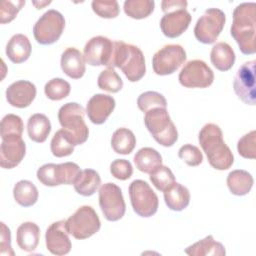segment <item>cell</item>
I'll return each instance as SVG.
<instances>
[{
    "instance_id": "obj_12",
    "label": "cell",
    "mask_w": 256,
    "mask_h": 256,
    "mask_svg": "<svg viewBox=\"0 0 256 256\" xmlns=\"http://www.w3.org/2000/svg\"><path fill=\"white\" fill-rule=\"evenodd\" d=\"M185 49L179 44H167L159 49L152 58L153 70L164 76L174 73L186 60Z\"/></svg>"
},
{
    "instance_id": "obj_44",
    "label": "cell",
    "mask_w": 256,
    "mask_h": 256,
    "mask_svg": "<svg viewBox=\"0 0 256 256\" xmlns=\"http://www.w3.org/2000/svg\"><path fill=\"white\" fill-rule=\"evenodd\" d=\"M110 172L118 180H127L133 174V167L126 159H116L110 164Z\"/></svg>"
},
{
    "instance_id": "obj_40",
    "label": "cell",
    "mask_w": 256,
    "mask_h": 256,
    "mask_svg": "<svg viewBox=\"0 0 256 256\" xmlns=\"http://www.w3.org/2000/svg\"><path fill=\"white\" fill-rule=\"evenodd\" d=\"M237 150L240 156L246 159H255L256 157V131L242 136L237 143Z\"/></svg>"
},
{
    "instance_id": "obj_23",
    "label": "cell",
    "mask_w": 256,
    "mask_h": 256,
    "mask_svg": "<svg viewBox=\"0 0 256 256\" xmlns=\"http://www.w3.org/2000/svg\"><path fill=\"white\" fill-rule=\"evenodd\" d=\"M40 228L34 222H24L19 225L16 232V240L19 248L27 252H33L39 243Z\"/></svg>"
},
{
    "instance_id": "obj_4",
    "label": "cell",
    "mask_w": 256,
    "mask_h": 256,
    "mask_svg": "<svg viewBox=\"0 0 256 256\" xmlns=\"http://www.w3.org/2000/svg\"><path fill=\"white\" fill-rule=\"evenodd\" d=\"M84 108L76 102L66 103L58 111L59 123L74 146L83 144L89 136V129L84 121Z\"/></svg>"
},
{
    "instance_id": "obj_28",
    "label": "cell",
    "mask_w": 256,
    "mask_h": 256,
    "mask_svg": "<svg viewBox=\"0 0 256 256\" xmlns=\"http://www.w3.org/2000/svg\"><path fill=\"white\" fill-rule=\"evenodd\" d=\"M227 186L230 192L236 196L246 195L253 186V177L246 170H233L227 176Z\"/></svg>"
},
{
    "instance_id": "obj_43",
    "label": "cell",
    "mask_w": 256,
    "mask_h": 256,
    "mask_svg": "<svg viewBox=\"0 0 256 256\" xmlns=\"http://www.w3.org/2000/svg\"><path fill=\"white\" fill-rule=\"evenodd\" d=\"M178 156L189 166H198L203 161V155L200 149L192 144H185L180 147Z\"/></svg>"
},
{
    "instance_id": "obj_7",
    "label": "cell",
    "mask_w": 256,
    "mask_h": 256,
    "mask_svg": "<svg viewBox=\"0 0 256 256\" xmlns=\"http://www.w3.org/2000/svg\"><path fill=\"white\" fill-rule=\"evenodd\" d=\"M129 196L134 212L141 217H151L158 209L159 200L156 193L144 180H134L129 185Z\"/></svg>"
},
{
    "instance_id": "obj_31",
    "label": "cell",
    "mask_w": 256,
    "mask_h": 256,
    "mask_svg": "<svg viewBox=\"0 0 256 256\" xmlns=\"http://www.w3.org/2000/svg\"><path fill=\"white\" fill-rule=\"evenodd\" d=\"M13 196L19 205L30 207L37 202L39 193L34 183L29 180H20L14 185Z\"/></svg>"
},
{
    "instance_id": "obj_10",
    "label": "cell",
    "mask_w": 256,
    "mask_h": 256,
    "mask_svg": "<svg viewBox=\"0 0 256 256\" xmlns=\"http://www.w3.org/2000/svg\"><path fill=\"white\" fill-rule=\"evenodd\" d=\"M226 21L225 13L218 8H208L194 27L196 39L203 44L214 43L222 32Z\"/></svg>"
},
{
    "instance_id": "obj_32",
    "label": "cell",
    "mask_w": 256,
    "mask_h": 256,
    "mask_svg": "<svg viewBox=\"0 0 256 256\" xmlns=\"http://www.w3.org/2000/svg\"><path fill=\"white\" fill-rule=\"evenodd\" d=\"M136 145V137L128 128H118L112 135L111 146L117 154H130Z\"/></svg>"
},
{
    "instance_id": "obj_38",
    "label": "cell",
    "mask_w": 256,
    "mask_h": 256,
    "mask_svg": "<svg viewBox=\"0 0 256 256\" xmlns=\"http://www.w3.org/2000/svg\"><path fill=\"white\" fill-rule=\"evenodd\" d=\"M137 106L141 111L146 113L153 108H166L167 101L162 94L156 91H146L138 97Z\"/></svg>"
},
{
    "instance_id": "obj_14",
    "label": "cell",
    "mask_w": 256,
    "mask_h": 256,
    "mask_svg": "<svg viewBox=\"0 0 256 256\" xmlns=\"http://www.w3.org/2000/svg\"><path fill=\"white\" fill-rule=\"evenodd\" d=\"M255 65V60L243 63L237 70L233 81L234 92L238 98L245 104L252 106L256 103Z\"/></svg>"
},
{
    "instance_id": "obj_9",
    "label": "cell",
    "mask_w": 256,
    "mask_h": 256,
    "mask_svg": "<svg viewBox=\"0 0 256 256\" xmlns=\"http://www.w3.org/2000/svg\"><path fill=\"white\" fill-rule=\"evenodd\" d=\"M80 167L74 162H65L61 164L48 163L42 165L37 170V179L45 186L72 185L76 181Z\"/></svg>"
},
{
    "instance_id": "obj_17",
    "label": "cell",
    "mask_w": 256,
    "mask_h": 256,
    "mask_svg": "<svg viewBox=\"0 0 256 256\" xmlns=\"http://www.w3.org/2000/svg\"><path fill=\"white\" fill-rule=\"evenodd\" d=\"M26 144L22 136H11L2 139L0 146V166L4 169L15 168L23 160Z\"/></svg>"
},
{
    "instance_id": "obj_21",
    "label": "cell",
    "mask_w": 256,
    "mask_h": 256,
    "mask_svg": "<svg viewBox=\"0 0 256 256\" xmlns=\"http://www.w3.org/2000/svg\"><path fill=\"white\" fill-rule=\"evenodd\" d=\"M60 65L62 71L72 79L83 77L86 67L82 53L75 47H68L61 55Z\"/></svg>"
},
{
    "instance_id": "obj_16",
    "label": "cell",
    "mask_w": 256,
    "mask_h": 256,
    "mask_svg": "<svg viewBox=\"0 0 256 256\" xmlns=\"http://www.w3.org/2000/svg\"><path fill=\"white\" fill-rule=\"evenodd\" d=\"M65 223V220L56 221L47 228L45 233L47 250L57 256L68 254L72 247Z\"/></svg>"
},
{
    "instance_id": "obj_45",
    "label": "cell",
    "mask_w": 256,
    "mask_h": 256,
    "mask_svg": "<svg viewBox=\"0 0 256 256\" xmlns=\"http://www.w3.org/2000/svg\"><path fill=\"white\" fill-rule=\"evenodd\" d=\"M1 237H0V254L1 255H14L11 246V232L4 222H1Z\"/></svg>"
},
{
    "instance_id": "obj_36",
    "label": "cell",
    "mask_w": 256,
    "mask_h": 256,
    "mask_svg": "<svg viewBox=\"0 0 256 256\" xmlns=\"http://www.w3.org/2000/svg\"><path fill=\"white\" fill-rule=\"evenodd\" d=\"M71 91L70 84L62 78H53L49 80L44 87L47 98L53 101H59L66 98Z\"/></svg>"
},
{
    "instance_id": "obj_11",
    "label": "cell",
    "mask_w": 256,
    "mask_h": 256,
    "mask_svg": "<svg viewBox=\"0 0 256 256\" xmlns=\"http://www.w3.org/2000/svg\"><path fill=\"white\" fill-rule=\"evenodd\" d=\"M99 206L108 221L120 220L126 211L122 191L115 183H105L99 189Z\"/></svg>"
},
{
    "instance_id": "obj_27",
    "label": "cell",
    "mask_w": 256,
    "mask_h": 256,
    "mask_svg": "<svg viewBox=\"0 0 256 256\" xmlns=\"http://www.w3.org/2000/svg\"><path fill=\"white\" fill-rule=\"evenodd\" d=\"M29 138L37 143H43L51 132V123L48 117L41 113L33 114L27 122Z\"/></svg>"
},
{
    "instance_id": "obj_25",
    "label": "cell",
    "mask_w": 256,
    "mask_h": 256,
    "mask_svg": "<svg viewBox=\"0 0 256 256\" xmlns=\"http://www.w3.org/2000/svg\"><path fill=\"white\" fill-rule=\"evenodd\" d=\"M184 252L189 256H224L226 254L223 244L217 242L212 235H208L204 239L188 246Z\"/></svg>"
},
{
    "instance_id": "obj_5",
    "label": "cell",
    "mask_w": 256,
    "mask_h": 256,
    "mask_svg": "<svg viewBox=\"0 0 256 256\" xmlns=\"http://www.w3.org/2000/svg\"><path fill=\"white\" fill-rule=\"evenodd\" d=\"M144 123L157 143L171 147L178 139L177 129L166 108H153L145 113Z\"/></svg>"
},
{
    "instance_id": "obj_37",
    "label": "cell",
    "mask_w": 256,
    "mask_h": 256,
    "mask_svg": "<svg viewBox=\"0 0 256 256\" xmlns=\"http://www.w3.org/2000/svg\"><path fill=\"white\" fill-rule=\"evenodd\" d=\"M150 181L158 190L164 192L175 182V176L170 168L160 165L150 173Z\"/></svg>"
},
{
    "instance_id": "obj_30",
    "label": "cell",
    "mask_w": 256,
    "mask_h": 256,
    "mask_svg": "<svg viewBox=\"0 0 256 256\" xmlns=\"http://www.w3.org/2000/svg\"><path fill=\"white\" fill-rule=\"evenodd\" d=\"M101 178L97 171L93 169H84L79 173L74 182L75 191L82 196L93 195L100 186Z\"/></svg>"
},
{
    "instance_id": "obj_24",
    "label": "cell",
    "mask_w": 256,
    "mask_h": 256,
    "mask_svg": "<svg viewBox=\"0 0 256 256\" xmlns=\"http://www.w3.org/2000/svg\"><path fill=\"white\" fill-rule=\"evenodd\" d=\"M164 200L170 210L182 211L189 205L190 192L187 187L175 181L164 191Z\"/></svg>"
},
{
    "instance_id": "obj_18",
    "label": "cell",
    "mask_w": 256,
    "mask_h": 256,
    "mask_svg": "<svg viewBox=\"0 0 256 256\" xmlns=\"http://www.w3.org/2000/svg\"><path fill=\"white\" fill-rule=\"evenodd\" d=\"M190 22V13L185 8H178L164 13L160 20V28L166 37L176 38L187 30Z\"/></svg>"
},
{
    "instance_id": "obj_34",
    "label": "cell",
    "mask_w": 256,
    "mask_h": 256,
    "mask_svg": "<svg viewBox=\"0 0 256 256\" xmlns=\"http://www.w3.org/2000/svg\"><path fill=\"white\" fill-rule=\"evenodd\" d=\"M50 149L55 157L61 158L71 155L74 151V145L65 130L60 129L54 134L50 143Z\"/></svg>"
},
{
    "instance_id": "obj_2",
    "label": "cell",
    "mask_w": 256,
    "mask_h": 256,
    "mask_svg": "<svg viewBox=\"0 0 256 256\" xmlns=\"http://www.w3.org/2000/svg\"><path fill=\"white\" fill-rule=\"evenodd\" d=\"M255 25L256 4L254 2L239 4L233 11L230 33L237 42L240 51L245 55H251L256 52Z\"/></svg>"
},
{
    "instance_id": "obj_46",
    "label": "cell",
    "mask_w": 256,
    "mask_h": 256,
    "mask_svg": "<svg viewBox=\"0 0 256 256\" xmlns=\"http://www.w3.org/2000/svg\"><path fill=\"white\" fill-rule=\"evenodd\" d=\"M187 1L186 0H163L161 2V8L164 13L175 10L178 8H185L187 7Z\"/></svg>"
},
{
    "instance_id": "obj_22",
    "label": "cell",
    "mask_w": 256,
    "mask_h": 256,
    "mask_svg": "<svg viewBox=\"0 0 256 256\" xmlns=\"http://www.w3.org/2000/svg\"><path fill=\"white\" fill-rule=\"evenodd\" d=\"M32 46L28 37L24 34L13 35L6 45L7 57L16 64L25 62L31 54Z\"/></svg>"
},
{
    "instance_id": "obj_35",
    "label": "cell",
    "mask_w": 256,
    "mask_h": 256,
    "mask_svg": "<svg viewBox=\"0 0 256 256\" xmlns=\"http://www.w3.org/2000/svg\"><path fill=\"white\" fill-rule=\"evenodd\" d=\"M97 84L100 89L111 93L119 92L123 87V81L121 77L113 68L109 67L101 71L98 76Z\"/></svg>"
},
{
    "instance_id": "obj_41",
    "label": "cell",
    "mask_w": 256,
    "mask_h": 256,
    "mask_svg": "<svg viewBox=\"0 0 256 256\" xmlns=\"http://www.w3.org/2000/svg\"><path fill=\"white\" fill-rule=\"evenodd\" d=\"M93 11L101 18H115L119 14V5L115 0L110 1H102V0H94L91 3Z\"/></svg>"
},
{
    "instance_id": "obj_33",
    "label": "cell",
    "mask_w": 256,
    "mask_h": 256,
    "mask_svg": "<svg viewBox=\"0 0 256 256\" xmlns=\"http://www.w3.org/2000/svg\"><path fill=\"white\" fill-rule=\"evenodd\" d=\"M155 2L153 0H126L123 5L124 12L133 19H144L154 10Z\"/></svg>"
},
{
    "instance_id": "obj_47",
    "label": "cell",
    "mask_w": 256,
    "mask_h": 256,
    "mask_svg": "<svg viewBox=\"0 0 256 256\" xmlns=\"http://www.w3.org/2000/svg\"><path fill=\"white\" fill-rule=\"evenodd\" d=\"M33 5L36 6L37 9H42L45 5H49L51 3V1H44V2H37V1H34L32 2Z\"/></svg>"
},
{
    "instance_id": "obj_19",
    "label": "cell",
    "mask_w": 256,
    "mask_h": 256,
    "mask_svg": "<svg viewBox=\"0 0 256 256\" xmlns=\"http://www.w3.org/2000/svg\"><path fill=\"white\" fill-rule=\"evenodd\" d=\"M115 99L106 94L93 95L86 106V113L89 120L96 125L103 124L115 108Z\"/></svg>"
},
{
    "instance_id": "obj_26",
    "label": "cell",
    "mask_w": 256,
    "mask_h": 256,
    "mask_svg": "<svg viewBox=\"0 0 256 256\" xmlns=\"http://www.w3.org/2000/svg\"><path fill=\"white\" fill-rule=\"evenodd\" d=\"M210 60L219 71H228L234 65L235 53L228 43L218 42L211 49Z\"/></svg>"
},
{
    "instance_id": "obj_13",
    "label": "cell",
    "mask_w": 256,
    "mask_h": 256,
    "mask_svg": "<svg viewBox=\"0 0 256 256\" xmlns=\"http://www.w3.org/2000/svg\"><path fill=\"white\" fill-rule=\"evenodd\" d=\"M178 80L186 88H207L214 81V73L203 60L194 59L184 65Z\"/></svg>"
},
{
    "instance_id": "obj_39",
    "label": "cell",
    "mask_w": 256,
    "mask_h": 256,
    "mask_svg": "<svg viewBox=\"0 0 256 256\" xmlns=\"http://www.w3.org/2000/svg\"><path fill=\"white\" fill-rule=\"evenodd\" d=\"M1 138L11 136H22L23 133V121L15 114H7L1 120Z\"/></svg>"
},
{
    "instance_id": "obj_3",
    "label": "cell",
    "mask_w": 256,
    "mask_h": 256,
    "mask_svg": "<svg viewBox=\"0 0 256 256\" xmlns=\"http://www.w3.org/2000/svg\"><path fill=\"white\" fill-rule=\"evenodd\" d=\"M118 67L130 82L139 81L146 73L145 58L135 45L115 41L112 60L109 68Z\"/></svg>"
},
{
    "instance_id": "obj_6",
    "label": "cell",
    "mask_w": 256,
    "mask_h": 256,
    "mask_svg": "<svg viewBox=\"0 0 256 256\" xmlns=\"http://www.w3.org/2000/svg\"><path fill=\"white\" fill-rule=\"evenodd\" d=\"M66 229L75 239L83 240L97 233L101 227L96 211L88 205L79 207L67 220Z\"/></svg>"
},
{
    "instance_id": "obj_1",
    "label": "cell",
    "mask_w": 256,
    "mask_h": 256,
    "mask_svg": "<svg viewBox=\"0 0 256 256\" xmlns=\"http://www.w3.org/2000/svg\"><path fill=\"white\" fill-rule=\"evenodd\" d=\"M198 141L205 152L209 164L216 170H227L233 162L234 156L223 140L221 128L214 123L205 124L198 135Z\"/></svg>"
},
{
    "instance_id": "obj_8",
    "label": "cell",
    "mask_w": 256,
    "mask_h": 256,
    "mask_svg": "<svg viewBox=\"0 0 256 256\" xmlns=\"http://www.w3.org/2000/svg\"><path fill=\"white\" fill-rule=\"evenodd\" d=\"M64 28V16L59 11L50 9L46 11L34 24V38L41 45H50L60 38Z\"/></svg>"
},
{
    "instance_id": "obj_42",
    "label": "cell",
    "mask_w": 256,
    "mask_h": 256,
    "mask_svg": "<svg viewBox=\"0 0 256 256\" xmlns=\"http://www.w3.org/2000/svg\"><path fill=\"white\" fill-rule=\"evenodd\" d=\"M25 5L24 0H16V1H2L0 7V23L5 24L9 23L15 19L18 12Z\"/></svg>"
},
{
    "instance_id": "obj_20",
    "label": "cell",
    "mask_w": 256,
    "mask_h": 256,
    "mask_svg": "<svg viewBox=\"0 0 256 256\" xmlns=\"http://www.w3.org/2000/svg\"><path fill=\"white\" fill-rule=\"evenodd\" d=\"M36 97L35 85L26 80L13 82L6 89L7 102L16 108L28 107Z\"/></svg>"
},
{
    "instance_id": "obj_29",
    "label": "cell",
    "mask_w": 256,
    "mask_h": 256,
    "mask_svg": "<svg viewBox=\"0 0 256 256\" xmlns=\"http://www.w3.org/2000/svg\"><path fill=\"white\" fill-rule=\"evenodd\" d=\"M134 163L139 171L150 174L154 169L162 165V157L154 148L144 147L134 155Z\"/></svg>"
},
{
    "instance_id": "obj_15",
    "label": "cell",
    "mask_w": 256,
    "mask_h": 256,
    "mask_svg": "<svg viewBox=\"0 0 256 256\" xmlns=\"http://www.w3.org/2000/svg\"><path fill=\"white\" fill-rule=\"evenodd\" d=\"M114 49V42L104 36L92 37L85 44L83 56L85 62L91 66L110 67Z\"/></svg>"
}]
</instances>
